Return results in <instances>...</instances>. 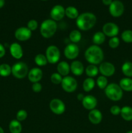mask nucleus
Returning a JSON list of instances; mask_svg holds the SVG:
<instances>
[{
  "instance_id": "c03bdc74",
  "label": "nucleus",
  "mask_w": 132,
  "mask_h": 133,
  "mask_svg": "<svg viewBox=\"0 0 132 133\" xmlns=\"http://www.w3.org/2000/svg\"><path fill=\"white\" fill-rule=\"evenodd\" d=\"M0 133H5L3 129L1 127H0Z\"/></svg>"
},
{
  "instance_id": "c756f323",
  "label": "nucleus",
  "mask_w": 132,
  "mask_h": 133,
  "mask_svg": "<svg viewBox=\"0 0 132 133\" xmlns=\"http://www.w3.org/2000/svg\"><path fill=\"white\" fill-rule=\"evenodd\" d=\"M10 74H12V66L5 63L0 64V76L5 77Z\"/></svg>"
},
{
  "instance_id": "9b49d317",
  "label": "nucleus",
  "mask_w": 132,
  "mask_h": 133,
  "mask_svg": "<svg viewBox=\"0 0 132 133\" xmlns=\"http://www.w3.org/2000/svg\"><path fill=\"white\" fill-rule=\"evenodd\" d=\"M102 32L106 35V36L110 38L115 37L119 35V27L116 23L113 22H107L103 25Z\"/></svg>"
},
{
  "instance_id": "473e14b6",
  "label": "nucleus",
  "mask_w": 132,
  "mask_h": 133,
  "mask_svg": "<svg viewBox=\"0 0 132 133\" xmlns=\"http://www.w3.org/2000/svg\"><path fill=\"white\" fill-rule=\"evenodd\" d=\"M97 84L100 89L104 90L108 85V79L106 77L100 75L97 78Z\"/></svg>"
},
{
  "instance_id": "cd10ccee",
  "label": "nucleus",
  "mask_w": 132,
  "mask_h": 133,
  "mask_svg": "<svg viewBox=\"0 0 132 133\" xmlns=\"http://www.w3.org/2000/svg\"><path fill=\"white\" fill-rule=\"evenodd\" d=\"M85 72L87 76L88 77L93 78L97 76L99 73L98 67H97L96 65L89 64L86 68L85 69Z\"/></svg>"
},
{
  "instance_id": "58836bf2",
  "label": "nucleus",
  "mask_w": 132,
  "mask_h": 133,
  "mask_svg": "<svg viewBox=\"0 0 132 133\" xmlns=\"http://www.w3.org/2000/svg\"><path fill=\"white\" fill-rule=\"evenodd\" d=\"M32 90L35 93H39L42 90V85L40 83H32Z\"/></svg>"
},
{
  "instance_id": "c9c22d12",
  "label": "nucleus",
  "mask_w": 132,
  "mask_h": 133,
  "mask_svg": "<svg viewBox=\"0 0 132 133\" xmlns=\"http://www.w3.org/2000/svg\"><path fill=\"white\" fill-rule=\"evenodd\" d=\"M27 112L26 110L21 109V110H18V112L16 114V119L19 122H23V121L25 120L27 118Z\"/></svg>"
},
{
  "instance_id": "7c9ffc66",
  "label": "nucleus",
  "mask_w": 132,
  "mask_h": 133,
  "mask_svg": "<svg viewBox=\"0 0 132 133\" xmlns=\"http://www.w3.org/2000/svg\"><path fill=\"white\" fill-rule=\"evenodd\" d=\"M34 62L38 66H46L48 63L47 59L46 58L45 55L38 54L34 57Z\"/></svg>"
},
{
  "instance_id": "412c9836",
  "label": "nucleus",
  "mask_w": 132,
  "mask_h": 133,
  "mask_svg": "<svg viewBox=\"0 0 132 133\" xmlns=\"http://www.w3.org/2000/svg\"><path fill=\"white\" fill-rule=\"evenodd\" d=\"M119 86L123 91L132 92V79L129 77H124L119 81Z\"/></svg>"
},
{
  "instance_id": "7ed1b4c3",
  "label": "nucleus",
  "mask_w": 132,
  "mask_h": 133,
  "mask_svg": "<svg viewBox=\"0 0 132 133\" xmlns=\"http://www.w3.org/2000/svg\"><path fill=\"white\" fill-rule=\"evenodd\" d=\"M56 22L52 19H47L42 22L40 28V32L41 36L45 38L53 37L57 31Z\"/></svg>"
},
{
  "instance_id": "393cba45",
  "label": "nucleus",
  "mask_w": 132,
  "mask_h": 133,
  "mask_svg": "<svg viewBox=\"0 0 132 133\" xmlns=\"http://www.w3.org/2000/svg\"><path fill=\"white\" fill-rule=\"evenodd\" d=\"M122 74L126 77H132V62L130 61H126L121 67Z\"/></svg>"
},
{
  "instance_id": "5701e85b",
  "label": "nucleus",
  "mask_w": 132,
  "mask_h": 133,
  "mask_svg": "<svg viewBox=\"0 0 132 133\" xmlns=\"http://www.w3.org/2000/svg\"><path fill=\"white\" fill-rule=\"evenodd\" d=\"M10 133H21L22 131V125L20 122L17 119H12L9 125Z\"/></svg>"
},
{
  "instance_id": "6e6552de",
  "label": "nucleus",
  "mask_w": 132,
  "mask_h": 133,
  "mask_svg": "<svg viewBox=\"0 0 132 133\" xmlns=\"http://www.w3.org/2000/svg\"><path fill=\"white\" fill-rule=\"evenodd\" d=\"M109 11L111 16L119 18L123 14L124 12V5L119 0H114L109 6Z\"/></svg>"
},
{
  "instance_id": "39448f33",
  "label": "nucleus",
  "mask_w": 132,
  "mask_h": 133,
  "mask_svg": "<svg viewBox=\"0 0 132 133\" xmlns=\"http://www.w3.org/2000/svg\"><path fill=\"white\" fill-rule=\"evenodd\" d=\"M28 71L29 70L27 64L22 61L16 62L12 66V74L16 79H24L27 76Z\"/></svg>"
},
{
  "instance_id": "72a5a7b5",
  "label": "nucleus",
  "mask_w": 132,
  "mask_h": 133,
  "mask_svg": "<svg viewBox=\"0 0 132 133\" xmlns=\"http://www.w3.org/2000/svg\"><path fill=\"white\" fill-rule=\"evenodd\" d=\"M62 79H63V77L60 74H58V72L53 73L51 75V76H50V81H51V82L54 84H56V85L61 84Z\"/></svg>"
},
{
  "instance_id": "aec40b11",
  "label": "nucleus",
  "mask_w": 132,
  "mask_h": 133,
  "mask_svg": "<svg viewBox=\"0 0 132 133\" xmlns=\"http://www.w3.org/2000/svg\"><path fill=\"white\" fill-rule=\"evenodd\" d=\"M57 72L60 74L62 77H65L69 75L71 71L70 65L66 61H61L57 65Z\"/></svg>"
},
{
  "instance_id": "a19ab883",
  "label": "nucleus",
  "mask_w": 132,
  "mask_h": 133,
  "mask_svg": "<svg viewBox=\"0 0 132 133\" xmlns=\"http://www.w3.org/2000/svg\"><path fill=\"white\" fill-rule=\"evenodd\" d=\"M102 1L104 5H106V6H109L112 3L113 0H102Z\"/></svg>"
},
{
  "instance_id": "f3484780",
  "label": "nucleus",
  "mask_w": 132,
  "mask_h": 133,
  "mask_svg": "<svg viewBox=\"0 0 132 133\" xmlns=\"http://www.w3.org/2000/svg\"><path fill=\"white\" fill-rule=\"evenodd\" d=\"M10 53L12 57L17 60L21 59L23 56V50L21 45L17 42H14L9 48Z\"/></svg>"
},
{
  "instance_id": "6ab92c4d",
  "label": "nucleus",
  "mask_w": 132,
  "mask_h": 133,
  "mask_svg": "<svg viewBox=\"0 0 132 133\" xmlns=\"http://www.w3.org/2000/svg\"><path fill=\"white\" fill-rule=\"evenodd\" d=\"M88 118L91 123L94 125H98L102 122L103 116L99 110L94 109L89 111L88 114Z\"/></svg>"
},
{
  "instance_id": "e433bc0d",
  "label": "nucleus",
  "mask_w": 132,
  "mask_h": 133,
  "mask_svg": "<svg viewBox=\"0 0 132 133\" xmlns=\"http://www.w3.org/2000/svg\"><path fill=\"white\" fill-rule=\"evenodd\" d=\"M38 27V22L36 19H31L27 23V27L28 29L31 30L32 32L37 29Z\"/></svg>"
},
{
  "instance_id": "f03ea898",
  "label": "nucleus",
  "mask_w": 132,
  "mask_h": 133,
  "mask_svg": "<svg viewBox=\"0 0 132 133\" xmlns=\"http://www.w3.org/2000/svg\"><path fill=\"white\" fill-rule=\"evenodd\" d=\"M76 24L80 31H86L91 29L97 23V17L91 12H84L79 14L76 18Z\"/></svg>"
},
{
  "instance_id": "2eb2a0df",
  "label": "nucleus",
  "mask_w": 132,
  "mask_h": 133,
  "mask_svg": "<svg viewBox=\"0 0 132 133\" xmlns=\"http://www.w3.org/2000/svg\"><path fill=\"white\" fill-rule=\"evenodd\" d=\"M27 77L31 83H38L43 77V71L40 68L35 67L29 70L27 75Z\"/></svg>"
},
{
  "instance_id": "20e7f679",
  "label": "nucleus",
  "mask_w": 132,
  "mask_h": 133,
  "mask_svg": "<svg viewBox=\"0 0 132 133\" xmlns=\"http://www.w3.org/2000/svg\"><path fill=\"white\" fill-rule=\"evenodd\" d=\"M104 92L106 97L113 101H120L123 97V90L119 84L115 83L108 84L104 89Z\"/></svg>"
},
{
  "instance_id": "a878e982",
  "label": "nucleus",
  "mask_w": 132,
  "mask_h": 133,
  "mask_svg": "<svg viewBox=\"0 0 132 133\" xmlns=\"http://www.w3.org/2000/svg\"><path fill=\"white\" fill-rule=\"evenodd\" d=\"M95 87V81L93 78L87 77L84 81L82 84V87L85 92H89Z\"/></svg>"
},
{
  "instance_id": "b1692460",
  "label": "nucleus",
  "mask_w": 132,
  "mask_h": 133,
  "mask_svg": "<svg viewBox=\"0 0 132 133\" xmlns=\"http://www.w3.org/2000/svg\"><path fill=\"white\" fill-rule=\"evenodd\" d=\"M106 35L103 33L102 31H98L93 35L92 41H93L94 45H100L104 43L105 40H106Z\"/></svg>"
},
{
  "instance_id": "bb28decb",
  "label": "nucleus",
  "mask_w": 132,
  "mask_h": 133,
  "mask_svg": "<svg viewBox=\"0 0 132 133\" xmlns=\"http://www.w3.org/2000/svg\"><path fill=\"white\" fill-rule=\"evenodd\" d=\"M65 16L69 19H76L79 16L78 10L73 6H67L65 9Z\"/></svg>"
},
{
  "instance_id": "f8f14e48",
  "label": "nucleus",
  "mask_w": 132,
  "mask_h": 133,
  "mask_svg": "<svg viewBox=\"0 0 132 133\" xmlns=\"http://www.w3.org/2000/svg\"><path fill=\"white\" fill-rule=\"evenodd\" d=\"M98 70L101 75L103 76L109 77L115 74V67L112 63L109 62H102L100 64Z\"/></svg>"
},
{
  "instance_id": "2f4dec72",
  "label": "nucleus",
  "mask_w": 132,
  "mask_h": 133,
  "mask_svg": "<svg viewBox=\"0 0 132 133\" xmlns=\"http://www.w3.org/2000/svg\"><path fill=\"white\" fill-rule=\"evenodd\" d=\"M121 39L127 44L132 43V30H124L121 34Z\"/></svg>"
},
{
  "instance_id": "4c0bfd02",
  "label": "nucleus",
  "mask_w": 132,
  "mask_h": 133,
  "mask_svg": "<svg viewBox=\"0 0 132 133\" xmlns=\"http://www.w3.org/2000/svg\"><path fill=\"white\" fill-rule=\"evenodd\" d=\"M121 108L118 105H113L110 108V113L113 116H118L120 114Z\"/></svg>"
},
{
  "instance_id": "37998d69",
  "label": "nucleus",
  "mask_w": 132,
  "mask_h": 133,
  "mask_svg": "<svg viewBox=\"0 0 132 133\" xmlns=\"http://www.w3.org/2000/svg\"><path fill=\"white\" fill-rule=\"evenodd\" d=\"M5 0H0V9L3 7V6L5 5Z\"/></svg>"
},
{
  "instance_id": "9d476101",
  "label": "nucleus",
  "mask_w": 132,
  "mask_h": 133,
  "mask_svg": "<svg viewBox=\"0 0 132 133\" xmlns=\"http://www.w3.org/2000/svg\"><path fill=\"white\" fill-rule=\"evenodd\" d=\"M63 53L65 58H67V59L75 60L79 55L80 49L76 44L71 43L66 45L63 51Z\"/></svg>"
},
{
  "instance_id": "4468645a",
  "label": "nucleus",
  "mask_w": 132,
  "mask_h": 133,
  "mask_svg": "<svg viewBox=\"0 0 132 133\" xmlns=\"http://www.w3.org/2000/svg\"><path fill=\"white\" fill-rule=\"evenodd\" d=\"M32 36V31L27 27H21L17 29L14 32V36L18 40L25 42L29 40Z\"/></svg>"
},
{
  "instance_id": "0eeeda50",
  "label": "nucleus",
  "mask_w": 132,
  "mask_h": 133,
  "mask_svg": "<svg viewBox=\"0 0 132 133\" xmlns=\"http://www.w3.org/2000/svg\"><path fill=\"white\" fill-rule=\"evenodd\" d=\"M61 86L65 92L67 93H72L76 90L78 87V83L76 79L71 76L63 77Z\"/></svg>"
},
{
  "instance_id": "1a4fd4ad",
  "label": "nucleus",
  "mask_w": 132,
  "mask_h": 133,
  "mask_svg": "<svg viewBox=\"0 0 132 133\" xmlns=\"http://www.w3.org/2000/svg\"><path fill=\"white\" fill-rule=\"evenodd\" d=\"M49 109L56 115H62L65 111V105L60 99L54 98L49 103Z\"/></svg>"
},
{
  "instance_id": "a18cd8bd",
  "label": "nucleus",
  "mask_w": 132,
  "mask_h": 133,
  "mask_svg": "<svg viewBox=\"0 0 132 133\" xmlns=\"http://www.w3.org/2000/svg\"><path fill=\"white\" fill-rule=\"evenodd\" d=\"M126 133H132V131H128V132H126Z\"/></svg>"
},
{
  "instance_id": "79ce46f5",
  "label": "nucleus",
  "mask_w": 132,
  "mask_h": 133,
  "mask_svg": "<svg viewBox=\"0 0 132 133\" xmlns=\"http://www.w3.org/2000/svg\"><path fill=\"white\" fill-rule=\"evenodd\" d=\"M84 97H85V96H84V95L82 93L78 94L77 95V99L78 101H82L83 99L84 98Z\"/></svg>"
},
{
  "instance_id": "ea45409f",
  "label": "nucleus",
  "mask_w": 132,
  "mask_h": 133,
  "mask_svg": "<svg viewBox=\"0 0 132 133\" xmlns=\"http://www.w3.org/2000/svg\"><path fill=\"white\" fill-rule=\"evenodd\" d=\"M5 53H6V51H5V47L0 43V58H3L5 56Z\"/></svg>"
},
{
  "instance_id": "c85d7f7f",
  "label": "nucleus",
  "mask_w": 132,
  "mask_h": 133,
  "mask_svg": "<svg viewBox=\"0 0 132 133\" xmlns=\"http://www.w3.org/2000/svg\"><path fill=\"white\" fill-rule=\"evenodd\" d=\"M69 39L73 44H77L81 40L82 33L80 31L74 29L69 33Z\"/></svg>"
},
{
  "instance_id": "f704fd0d",
  "label": "nucleus",
  "mask_w": 132,
  "mask_h": 133,
  "mask_svg": "<svg viewBox=\"0 0 132 133\" xmlns=\"http://www.w3.org/2000/svg\"><path fill=\"white\" fill-rule=\"evenodd\" d=\"M108 44L109 48H111V49H116L120 45V39L117 36L110 38Z\"/></svg>"
},
{
  "instance_id": "49530a36",
  "label": "nucleus",
  "mask_w": 132,
  "mask_h": 133,
  "mask_svg": "<svg viewBox=\"0 0 132 133\" xmlns=\"http://www.w3.org/2000/svg\"><path fill=\"white\" fill-rule=\"evenodd\" d=\"M41 1H48V0H41Z\"/></svg>"
},
{
  "instance_id": "dca6fc26",
  "label": "nucleus",
  "mask_w": 132,
  "mask_h": 133,
  "mask_svg": "<svg viewBox=\"0 0 132 133\" xmlns=\"http://www.w3.org/2000/svg\"><path fill=\"white\" fill-rule=\"evenodd\" d=\"M97 103L98 101H97V98L92 95L85 96L84 98L82 101V104L84 109L89 111L96 109L97 106Z\"/></svg>"
},
{
  "instance_id": "a211bd4d",
  "label": "nucleus",
  "mask_w": 132,
  "mask_h": 133,
  "mask_svg": "<svg viewBox=\"0 0 132 133\" xmlns=\"http://www.w3.org/2000/svg\"><path fill=\"white\" fill-rule=\"evenodd\" d=\"M71 71L76 76H80L84 74L85 69L84 64L80 61H73L70 64Z\"/></svg>"
},
{
  "instance_id": "f257e3e1",
  "label": "nucleus",
  "mask_w": 132,
  "mask_h": 133,
  "mask_svg": "<svg viewBox=\"0 0 132 133\" xmlns=\"http://www.w3.org/2000/svg\"><path fill=\"white\" fill-rule=\"evenodd\" d=\"M104 51L99 45H92L88 47L84 53L85 60L90 64L98 65L103 62Z\"/></svg>"
},
{
  "instance_id": "423d86ee",
  "label": "nucleus",
  "mask_w": 132,
  "mask_h": 133,
  "mask_svg": "<svg viewBox=\"0 0 132 133\" xmlns=\"http://www.w3.org/2000/svg\"><path fill=\"white\" fill-rule=\"evenodd\" d=\"M45 56L48 63L54 64L58 63L60 59V51L55 45H50L46 49Z\"/></svg>"
},
{
  "instance_id": "ddd939ff",
  "label": "nucleus",
  "mask_w": 132,
  "mask_h": 133,
  "mask_svg": "<svg viewBox=\"0 0 132 133\" xmlns=\"http://www.w3.org/2000/svg\"><path fill=\"white\" fill-rule=\"evenodd\" d=\"M65 16V9L62 5H56L53 6L50 12V16L53 20L58 22Z\"/></svg>"
},
{
  "instance_id": "4be33fe9",
  "label": "nucleus",
  "mask_w": 132,
  "mask_h": 133,
  "mask_svg": "<svg viewBox=\"0 0 132 133\" xmlns=\"http://www.w3.org/2000/svg\"><path fill=\"white\" fill-rule=\"evenodd\" d=\"M120 116L126 122L132 121V107L129 106H124L121 108Z\"/></svg>"
}]
</instances>
